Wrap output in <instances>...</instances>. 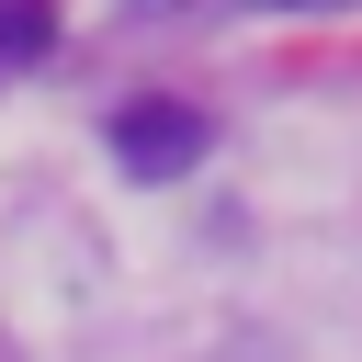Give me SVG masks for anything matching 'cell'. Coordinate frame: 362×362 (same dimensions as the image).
<instances>
[{
    "mask_svg": "<svg viewBox=\"0 0 362 362\" xmlns=\"http://www.w3.org/2000/svg\"><path fill=\"white\" fill-rule=\"evenodd\" d=\"M204 147H215V113H204V102L147 90V102H124V113H113V158H124L136 181H181Z\"/></svg>",
    "mask_w": 362,
    "mask_h": 362,
    "instance_id": "1",
    "label": "cell"
},
{
    "mask_svg": "<svg viewBox=\"0 0 362 362\" xmlns=\"http://www.w3.org/2000/svg\"><path fill=\"white\" fill-rule=\"evenodd\" d=\"M57 45V0H0V57H45Z\"/></svg>",
    "mask_w": 362,
    "mask_h": 362,
    "instance_id": "2",
    "label": "cell"
},
{
    "mask_svg": "<svg viewBox=\"0 0 362 362\" xmlns=\"http://www.w3.org/2000/svg\"><path fill=\"white\" fill-rule=\"evenodd\" d=\"M260 11H351V0H260Z\"/></svg>",
    "mask_w": 362,
    "mask_h": 362,
    "instance_id": "3",
    "label": "cell"
}]
</instances>
